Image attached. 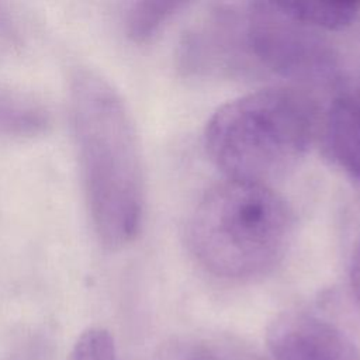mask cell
<instances>
[{
  "label": "cell",
  "mask_w": 360,
  "mask_h": 360,
  "mask_svg": "<svg viewBox=\"0 0 360 360\" xmlns=\"http://www.w3.org/2000/svg\"><path fill=\"white\" fill-rule=\"evenodd\" d=\"M69 111L93 231L103 246L120 249L138 236L145 210L135 122L118 90L90 68L70 77Z\"/></svg>",
  "instance_id": "6da1fadb"
},
{
  "label": "cell",
  "mask_w": 360,
  "mask_h": 360,
  "mask_svg": "<svg viewBox=\"0 0 360 360\" xmlns=\"http://www.w3.org/2000/svg\"><path fill=\"white\" fill-rule=\"evenodd\" d=\"M197 262L225 280H252L283 260L294 235V214L271 186L226 179L204 193L187 222Z\"/></svg>",
  "instance_id": "7a4b0ae2"
},
{
  "label": "cell",
  "mask_w": 360,
  "mask_h": 360,
  "mask_svg": "<svg viewBox=\"0 0 360 360\" xmlns=\"http://www.w3.org/2000/svg\"><path fill=\"white\" fill-rule=\"evenodd\" d=\"M316 108L292 87H267L222 104L207 121L204 145L231 180L270 186L305 158Z\"/></svg>",
  "instance_id": "3957f363"
},
{
  "label": "cell",
  "mask_w": 360,
  "mask_h": 360,
  "mask_svg": "<svg viewBox=\"0 0 360 360\" xmlns=\"http://www.w3.org/2000/svg\"><path fill=\"white\" fill-rule=\"evenodd\" d=\"M243 27L250 55L273 72L315 79L332 68V51L316 28L288 15L278 1L250 3Z\"/></svg>",
  "instance_id": "277c9868"
},
{
  "label": "cell",
  "mask_w": 360,
  "mask_h": 360,
  "mask_svg": "<svg viewBox=\"0 0 360 360\" xmlns=\"http://www.w3.org/2000/svg\"><path fill=\"white\" fill-rule=\"evenodd\" d=\"M267 346L276 360H360L338 326L305 311L278 315L267 330Z\"/></svg>",
  "instance_id": "5b68a950"
},
{
  "label": "cell",
  "mask_w": 360,
  "mask_h": 360,
  "mask_svg": "<svg viewBox=\"0 0 360 360\" xmlns=\"http://www.w3.org/2000/svg\"><path fill=\"white\" fill-rule=\"evenodd\" d=\"M323 143L329 158L360 180V91L333 100L323 120Z\"/></svg>",
  "instance_id": "8992f818"
},
{
  "label": "cell",
  "mask_w": 360,
  "mask_h": 360,
  "mask_svg": "<svg viewBox=\"0 0 360 360\" xmlns=\"http://www.w3.org/2000/svg\"><path fill=\"white\" fill-rule=\"evenodd\" d=\"M49 125L51 115L41 101L0 83V136L32 138Z\"/></svg>",
  "instance_id": "52a82bcc"
},
{
  "label": "cell",
  "mask_w": 360,
  "mask_h": 360,
  "mask_svg": "<svg viewBox=\"0 0 360 360\" xmlns=\"http://www.w3.org/2000/svg\"><path fill=\"white\" fill-rule=\"evenodd\" d=\"M292 18L316 30L336 31L360 17V1H278Z\"/></svg>",
  "instance_id": "ba28073f"
},
{
  "label": "cell",
  "mask_w": 360,
  "mask_h": 360,
  "mask_svg": "<svg viewBox=\"0 0 360 360\" xmlns=\"http://www.w3.org/2000/svg\"><path fill=\"white\" fill-rule=\"evenodd\" d=\"M188 3L173 0L134 1L125 11L124 27L127 35L138 44L149 41L160 27Z\"/></svg>",
  "instance_id": "9c48e42d"
},
{
  "label": "cell",
  "mask_w": 360,
  "mask_h": 360,
  "mask_svg": "<svg viewBox=\"0 0 360 360\" xmlns=\"http://www.w3.org/2000/svg\"><path fill=\"white\" fill-rule=\"evenodd\" d=\"M66 360H115L112 336L103 328L86 329L75 342Z\"/></svg>",
  "instance_id": "30bf717a"
},
{
  "label": "cell",
  "mask_w": 360,
  "mask_h": 360,
  "mask_svg": "<svg viewBox=\"0 0 360 360\" xmlns=\"http://www.w3.org/2000/svg\"><path fill=\"white\" fill-rule=\"evenodd\" d=\"M24 44V27L15 13L0 3V55H13Z\"/></svg>",
  "instance_id": "8fae6325"
},
{
  "label": "cell",
  "mask_w": 360,
  "mask_h": 360,
  "mask_svg": "<svg viewBox=\"0 0 360 360\" xmlns=\"http://www.w3.org/2000/svg\"><path fill=\"white\" fill-rule=\"evenodd\" d=\"M349 280L352 291L360 304V240L357 242L352 259H350V267H349Z\"/></svg>",
  "instance_id": "7c38bea8"
},
{
  "label": "cell",
  "mask_w": 360,
  "mask_h": 360,
  "mask_svg": "<svg viewBox=\"0 0 360 360\" xmlns=\"http://www.w3.org/2000/svg\"><path fill=\"white\" fill-rule=\"evenodd\" d=\"M191 360H224V359H219L214 354H208V353H201V354H197L194 356Z\"/></svg>",
  "instance_id": "4fadbf2b"
}]
</instances>
